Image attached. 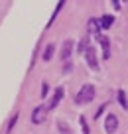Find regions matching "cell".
I'll use <instances>...</instances> for the list:
<instances>
[{"mask_svg": "<svg viewBox=\"0 0 128 134\" xmlns=\"http://www.w3.org/2000/svg\"><path fill=\"white\" fill-rule=\"evenodd\" d=\"M95 99V87H93L91 83H85L81 89H79V93L75 95V103L77 105H87V103H91V100Z\"/></svg>", "mask_w": 128, "mask_h": 134, "instance_id": "cell-1", "label": "cell"}, {"mask_svg": "<svg viewBox=\"0 0 128 134\" xmlns=\"http://www.w3.org/2000/svg\"><path fill=\"white\" fill-rule=\"evenodd\" d=\"M47 118V107L37 105L36 109L32 110V124H43Z\"/></svg>", "mask_w": 128, "mask_h": 134, "instance_id": "cell-2", "label": "cell"}, {"mask_svg": "<svg viewBox=\"0 0 128 134\" xmlns=\"http://www.w3.org/2000/svg\"><path fill=\"white\" fill-rule=\"evenodd\" d=\"M65 97V89L63 87H57L53 91V97H51V100H49V105H47V110H53V109H57V105L61 103V99Z\"/></svg>", "mask_w": 128, "mask_h": 134, "instance_id": "cell-3", "label": "cell"}, {"mask_svg": "<svg viewBox=\"0 0 128 134\" xmlns=\"http://www.w3.org/2000/svg\"><path fill=\"white\" fill-rule=\"evenodd\" d=\"M73 47H75V42L73 40H65L61 46V51H59V57H61V61H67V59L71 57V53H73Z\"/></svg>", "mask_w": 128, "mask_h": 134, "instance_id": "cell-4", "label": "cell"}, {"mask_svg": "<svg viewBox=\"0 0 128 134\" xmlns=\"http://www.w3.org/2000/svg\"><path fill=\"white\" fill-rule=\"evenodd\" d=\"M116 128H118V118L114 114H107V118H104V130L108 134H114Z\"/></svg>", "mask_w": 128, "mask_h": 134, "instance_id": "cell-5", "label": "cell"}, {"mask_svg": "<svg viewBox=\"0 0 128 134\" xmlns=\"http://www.w3.org/2000/svg\"><path fill=\"white\" fill-rule=\"evenodd\" d=\"M85 55H87V65L91 67L93 71H97V69H99V61H97V53H95V49L89 46V47H87V51H85Z\"/></svg>", "mask_w": 128, "mask_h": 134, "instance_id": "cell-6", "label": "cell"}, {"mask_svg": "<svg viewBox=\"0 0 128 134\" xmlns=\"http://www.w3.org/2000/svg\"><path fill=\"white\" fill-rule=\"evenodd\" d=\"M97 40H99L101 47H103V59H108L110 57V40H108L107 36H103V34H101Z\"/></svg>", "mask_w": 128, "mask_h": 134, "instance_id": "cell-7", "label": "cell"}, {"mask_svg": "<svg viewBox=\"0 0 128 134\" xmlns=\"http://www.w3.org/2000/svg\"><path fill=\"white\" fill-rule=\"evenodd\" d=\"M87 30H89V34H93V36H95V38H99V36H101V22L97 20V18H89Z\"/></svg>", "mask_w": 128, "mask_h": 134, "instance_id": "cell-8", "label": "cell"}, {"mask_svg": "<svg viewBox=\"0 0 128 134\" xmlns=\"http://www.w3.org/2000/svg\"><path fill=\"white\" fill-rule=\"evenodd\" d=\"M53 53H55V43H47L46 49H43V53H41V59H43V61H51Z\"/></svg>", "mask_w": 128, "mask_h": 134, "instance_id": "cell-9", "label": "cell"}, {"mask_svg": "<svg viewBox=\"0 0 128 134\" xmlns=\"http://www.w3.org/2000/svg\"><path fill=\"white\" fill-rule=\"evenodd\" d=\"M99 22H101V30H108L112 24H114V16H112V14H104Z\"/></svg>", "mask_w": 128, "mask_h": 134, "instance_id": "cell-10", "label": "cell"}, {"mask_svg": "<svg viewBox=\"0 0 128 134\" xmlns=\"http://www.w3.org/2000/svg\"><path fill=\"white\" fill-rule=\"evenodd\" d=\"M116 97H118V103H120V107H122L124 110H128V99H126V91H124V89H118V91H116Z\"/></svg>", "mask_w": 128, "mask_h": 134, "instance_id": "cell-11", "label": "cell"}, {"mask_svg": "<svg viewBox=\"0 0 128 134\" xmlns=\"http://www.w3.org/2000/svg\"><path fill=\"white\" fill-rule=\"evenodd\" d=\"M61 8H63V2H57V4H55V10H53V14H51V18H49V24H47V26H51V24H53V20L57 18V14L61 12Z\"/></svg>", "mask_w": 128, "mask_h": 134, "instance_id": "cell-12", "label": "cell"}, {"mask_svg": "<svg viewBox=\"0 0 128 134\" xmlns=\"http://www.w3.org/2000/svg\"><path fill=\"white\" fill-rule=\"evenodd\" d=\"M16 120H18V113L14 114L12 118H10V122H8V126H6V134H10L12 132V128H14V124H16Z\"/></svg>", "mask_w": 128, "mask_h": 134, "instance_id": "cell-13", "label": "cell"}, {"mask_svg": "<svg viewBox=\"0 0 128 134\" xmlns=\"http://www.w3.org/2000/svg\"><path fill=\"white\" fill-rule=\"evenodd\" d=\"M79 124H81V128H83V134H89V124H87V118H85V116H81V118H79Z\"/></svg>", "mask_w": 128, "mask_h": 134, "instance_id": "cell-14", "label": "cell"}, {"mask_svg": "<svg viewBox=\"0 0 128 134\" xmlns=\"http://www.w3.org/2000/svg\"><path fill=\"white\" fill-rule=\"evenodd\" d=\"M87 38H83L81 42H79V46H77V53H81V51H87Z\"/></svg>", "mask_w": 128, "mask_h": 134, "instance_id": "cell-15", "label": "cell"}, {"mask_svg": "<svg viewBox=\"0 0 128 134\" xmlns=\"http://www.w3.org/2000/svg\"><path fill=\"white\" fill-rule=\"evenodd\" d=\"M47 95H49V85L43 81V83H41V99H46Z\"/></svg>", "mask_w": 128, "mask_h": 134, "instance_id": "cell-16", "label": "cell"}, {"mask_svg": "<svg viewBox=\"0 0 128 134\" xmlns=\"http://www.w3.org/2000/svg\"><path fill=\"white\" fill-rule=\"evenodd\" d=\"M104 109H107V103H104V105H101V109L97 110V114H95V116H101V114H103V110H104Z\"/></svg>", "mask_w": 128, "mask_h": 134, "instance_id": "cell-17", "label": "cell"}]
</instances>
